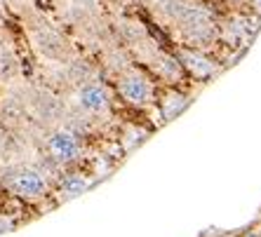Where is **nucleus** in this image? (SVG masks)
<instances>
[{
  "label": "nucleus",
  "mask_w": 261,
  "mask_h": 237,
  "mask_svg": "<svg viewBox=\"0 0 261 237\" xmlns=\"http://www.w3.org/2000/svg\"><path fill=\"white\" fill-rule=\"evenodd\" d=\"M179 61L184 66V73L191 75L193 80H200V82H207V80L217 78V73L221 71L217 61L207 52H200V49H191V47H181L176 52Z\"/></svg>",
  "instance_id": "obj_7"
},
{
  "label": "nucleus",
  "mask_w": 261,
  "mask_h": 237,
  "mask_svg": "<svg viewBox=\"0 0 261 237\" xmlns=\"http://www.w3.org/2000/svg\"><path fill=\"white\" fill-rule=\"evenodd\" d=\"M21 73V61L0 26V82H12Z\"/></svg>",
  "instance_id": "obj_12"
},
{
  "label": "nucleus",
  "mask_w": 261,
  "mask_h": 237,
  "mask_svg": "<svg viewBox=\"0 0 261 237\" xmlns=\"http://www.w3.org/2000/svg\"><path fill=\"white\" fill-rule=\"evenodd\" d=\"M92 188V181L87 179V174L78 169H64L61 176L57 179V193L64 197V200H75L80 195H85Z\"/></svg>",
  "instance_id": "obj_9"
},
{
  "label": "nucleus",
  "mask_w": 261,
  "mask_h": 237,
  "mask_svg": "<svg viewBox=\"0 0 261 237\" xmlns=\"http://www.w3.org/2000/svg\"><path fill=\"white\" fill-rule=\"evenodd\" d=\"M75 108L87 115H106L113 108V94L101 80H92L75 90Z\"/></svg>",
  "instance_id": "obj_5"
},
{
  "label": "nucleus",
  "mask_w": 261,
  "mask_h": 237,
  "mask_svg": "<svg viewBox=\"0 0 261 237\" xmlns=\"http://www.w3.org/2000/svg\"><path fill=\"white\" fill-rule=\"evenodd\" d=\"M61 78L68 87L78 90L80 85L92 82V80H99V64H94L87 56H73L71 61L61 64Z\"/></svg>",
  "instance_id": "obj_8"
},
{
  "label": "nucleus",
  "mask_w": 261,
  "mask_h": 237,
  "mask_svg": "<svg viewBox=\"0 0 261 237\" xmlns=\"http://www.w3.org/2000/svg\"><path fill=\"white\" fill-rule=\"evenodd\" d=\"M146 139H148V132H144V129H139V127H129V132L122 134L120 143H122V148H125V153H132L134 148H139Z\"/></svg>",
  "instance_id": "obj_13"
},
{
  "label": "nucleus",
  "mask_w": 261,
  "mask_h": 237,
  "mask_svg": "<svg viewBox=\"0 0 261 237\" xmlns=\"http://www.w3.org/2000/svg\"><path fill=\"white\" fill-rule=\"evenodd\" d=\"M0 26H3V24H0Z\"/></svg>",
  "instance_id": "obj_19"
},
{
  "label": "nucleus",
  "mask_w": 261,
  "mask_h": 237,
  "mask_svg": "<svg viewBox=\"0 0 261 237\" xmlns=\"http://www.w3.org/2000/svg\"><path fill=\"white\" fill-rule=\"evenodd\" d=\"M189 104H191L189 94H184V92L176 90V87H167L158 99V110H160L163 122H170V120H174V117H179L184 110L189 108Z\"/></svg>",
  "instance_id": "obj_10"
},
{
  "label": "nucleus",
  "mask_w": 261,
  "mask_h": 237,
  "mask_svg": "<svg viewBox=\"0 0 261 237\" xmlns=\"http://www.w3.org/2000/svg\"><path fill=\"white\" fill-rule=\"evenodd\" d=\"M137 3H141V5H148V7H155V5H158V0H137Z\"/></svg>",
  "instance_id": "obj_17"
},
{
  "label": "nucleus",
  "mask_w": 261,
  "mask_h": 237,
  "mask_svg": "<svg viewBox=\"0 0 261 237\" xmlns=\"http://www.w3.org/2000/svg\"><path fill=\"white\" fill-rule=\"evenodd\" d=\"M26 108H31V113L40 122H61L66 113L64 101L52 90H45V87L31 90V94L26 97Z\"/></svg>",
  "instance_id": "obj_6"
},
{
  "label": "nucleus",
  "mask_w": 261,
  "mask_h": 237,
  "mask_svg": "<svg viewBox=\"0 0 261 237\" xmlns=\"http://www.w3.org/2000/svg\"><path fill=\"white\" fill-rule=\"evenodd\" d=\"M118 97L132 108H146L155 101V90L153 82L141 73L139 68H127L125 73L118 75L116 80Z\"/></svg>",
  "instance_id": "obj_4"
},
{
  "label": "nucleus",
  "mask_w": 261,
  "mask_h": 237,
  "mask_svg": "<svg viewBox=\"0 0 261 237\" xmlns=\"http://www.w3.org/2000/svg\"><path fill=\"white\" fill-rule=\"evenodd\" d=\"M17 228V221L10 216V214H0V235H7Z\"/></svg>",
  "instance_id": "obj_14"
},
{
  "label": "nucleus",
  "mask_w": 261,
  "mask_h": 237,
  "mask_svg": "<svg viewBox=\"0 0 261 237\" xmlns=\"http://www.w3.org/2000/svg\"><path fill=\"white\" fill-rule=\"evenodd\" d=\"M26 28L31 31V43L38 49V54L45 56L47 61L66 64L75 56L73 43L66 38V33L57 28L52 21H47L43 14L33 12V17L26 19Z\"/></svg>",
  "instance_id": "obj_1"
},
{
  "label": "nucleus",
  "mask_w": 261,
  "mask_h": 237,
  "mask_svg": "<svg viewBox=\"0 0 261 237\" xmlns=\"http://www.w3.org/2000/svg\"><path fill=\"white\" fill-rule=\"evenodd\" d=\"M249 5H252V14L261 17V0H249Z\"/></svg>",
  "instance_id": "obj_15"
},
{
  "label": "nucleus",
  "mask_w": 261,
  "mask_h": 237,
  "mask_svg": "<svg viewBox=\"0 0 261 237\" xmlns=\"http://www.w3.org/2000/svg\"><path fill=\"white\" fill-rule=\"evenodd\" d=\"M45 153L52 160H57L64 169H71L73 164H78L85 155V143L78 134L68 132L66 127H57L45 139Z\"/></svg>",
  "instance_id": "obj_3"
},
{
  "label": "nucleus",
  "mask_w": 261,
  "mask_h": 237,
  "mask_svg": "<svg viewBox=\"0 0 261 237\" xmlns=\"http://www.w3.org/2000/svg\"><path fill=\"white\" fill-rule=\"evenodd\" d=\"M0 186L5 190L26 202L45 200L52 190V181L45 174L33 167V164H7L0 169Z\"/></svg>",
  "instance_id": "obj_2"
},
{
  "label": "nucleus",
  "mask_w": 261,
  "mask_h": 237,
  "mask_svg": "<svg viewBox=\"0 0 261 237\" xmlns=\"http://www.w3.org/2000/svg\"><path fill=\"white\" fill-rule=\"evenodd\" d=\"M238 237H261V232H256V230H245V232H240Z\"/></svg>",
  "instance_id": "obj_16"
},
{
  "label": "nucleus",
  "mask_w": 261,
  "mask_h": 237,
  "mask_svg": "<svg viewBox=\"0 0 261 237\" xmlns=\"http://www.w3.org/2000/svg\"><path fill=\"white\" fill-rule=\"evenodd\" d=\"M231 3H240V0H231Z\"/></svg>",
  "instance_id": "obj_18"
},
{
  "label": "nucleus",
  "mask_w": 261,
  "mask_h": 237,
  "mask_svg": "<svg viewBox=\"0 0 261 237\" xmlns=\"http://www.w3.org/2000/svg\"><path fill=\"white\" fill-rule=\"evenodd\" d=\"M155 68H158V75L167 82L170 87L179 85L186 73H184V66L176 52H163V49H155Z\"/></svg>",
  "instance_id": "obj_11"
}]
</instances>
